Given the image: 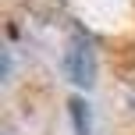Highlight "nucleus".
Here are the masks:
<instances>
[{"instance_id": "nucleus-1", "label": "nucleus", "mask_w": 135, "mask_h": 135, "mask_svg": "<svg viewBox=\"0 0 135 135\" xmlns=\"http://www.w3.org/2000/svg\"><path fill=\"white\" fill-rule=\"evenodd\" d=\"M64 75L78 89H89L96 82V54H93V43L85 36H71V43L64 50Z\"/></svg>"}, {"instance_id": "nucleus-2", "label": "nucleus", "mask_w": 135, "mask_h": 135, "mask_svg": "<svg viewBox=\"0 0 135 135\" xmlns=\"http://www.w3.org/2000/svg\"><path fill=\"white\" fill-rule=\"evenodd\" d=\"M68 110H71V121H75V135H93V117H89V103L82 100V96H75V100L68 103Z\"/></svg>"}]
</instances>
